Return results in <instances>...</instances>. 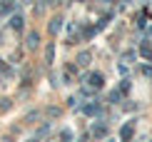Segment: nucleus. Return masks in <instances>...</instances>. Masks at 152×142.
<instances>
[{"label":"nucleus","instance_id":"nucleus-1","mask_svg":"<svg viewBox=\"0 0 152 142\" xmlns=\"http://www.w3.org/2000/svg\"><path fill=\"white\" fill-rule=\"evenodd\" d=\"M10 25H12V30H23V18H20V15H15V18L10 20Z\"/></svg>","mask_w":152,"mask_h":142},{"label":"nucleus","instance_id":"nucleus-2","mask_svg":"<svg viewBox=\"0 0 152 142\" xmlns=\"http://www.w3.org/2000/svg\"><path fill=\"white\" fill-rule=\"evenodd\" d=\"M90 82H92L95 87H100V85H102V77H100V75H92V77H90Z\"/></svg>","mask_w":152,"mask_h":142},{"label":"nucleus","instance_id":"nucleus-3","mask_svg":"<svg viewBox=\"0 0 152 142\" xmlns=\"http://www.w3.org/2000/svg\"><path fill=\"white\" fill-rule=\"evenodd\" d=\"M60 23H62V20H53V23H50V30H53V33H58V30H60Z\"/></svg>","mask_w":152,"mask_h":142},{"label":"nucleus","instance_id":"nucleus-4","mask_svg":"<svg viewBox=\"0 0 152 142\" xmlns=\"http://www.w3.org/2000/svg\"><path fill=\"white\" fill-rule=\"evenodd\" d=\"M35 45H37V35L30 33V48H35Z\"/></svg>","mask_w":152,"mask_h":142}]
</instances>
